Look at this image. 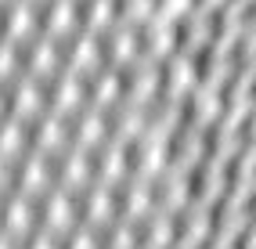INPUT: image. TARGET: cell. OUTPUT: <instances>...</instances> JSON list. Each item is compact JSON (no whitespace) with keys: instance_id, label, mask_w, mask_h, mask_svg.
<instances>
[{"instance_id":"obj_12","label":"cell","mask_w":256,"mask_h":249,"mask_svg":"<svg viewBox=\"0 0 256 249\" xmlns=\"http://www.w3.org/2000/svg\"><path fill=\"white\" fill-rule=\"evenodd\" d=\"M148 11H152V0H130V14L134 18H144Z\"/></svg>"},{"instance_id":"obj_9","label":"cell","mask_w":256,"mask_h":249,"mask_svg":"<svg viewBox=\"0 0 256 249\" xmlns=\"http://www.w3.org/2000/svg\"><path fill=\"white\" fill-rule=\"evenodd\" d=\"M105 18H112V0H94V4H90V22L101 26Z\"/></svg>"},{"instance_id":"obj_3","label":"cell","mask_w":256,"mask_h":249,"mask_svg":"<svg viewBox=\"0 0 256 249\" xmlns=\"http://www.w3.org/2000/svg\"><path fill=\"white\" fill-rule=\"evenodd\" d=\"M101 134H105V120H101V112H87L80 123V141L83 144H98Z\"/></svg>"},{"instance_id":"obj_2","label":"cell","mask_w":256,"mask_h":249,"mask_svg":"<svg viewBox=\"0 0 256 249\" xmlns=\"http://www.w3.org/2000/svg\"><path fill=\"white\" fill-rule=\"evenodd\" d=\"M72 22H76V4L72 0H54V8H50V29H54V36L69 32Z\"/></svg>"},{"instance_id":"obj_11","label":"cell","mask_w":256,"mask_h":249,"mask_svg":"<svg viewBox=\"0 0 256 249\" xmlns=\"http://www.w3.org/2000/svg\"><path fill=\"white\" fill-rule=\"evenodd\" d=\"M72 249H94V231H80L72 238Z\"/></svg>"},{"instance_id":"obj_4","label":"cell","mask_w":256,"mask_h":249,"mask_svg":"<svg viewBox=\"0 0 256 249\" xmlns=\"http://www.w3.org/2000/svg\"><path fill=\"white\" fill-rule=\"evenodd\" d=\"M80 94H83L80 80H76V76H65V80L58 83V108H72V105L80 102Z\"/></svg>"},{"instance_id":"obj_10","label":"cell","mask_w":256,"mask_h":249,"mask_svg":"<svg viewBox=\"0 0 256 249\" xmlns=\"http://www.w3.org/2000/svg\"><path fill=\"white\" fill-rule=\"evenodd\" d=\"M162 4H166V18H174V14L188 11V4H192V0H162Z\"/></svg>"},{"instance_id":"obj_7","label":"cell","mask_w":256,"mask_h":249,"mask_svg":"<svg viewBox=\"0 0 256 249\" xmlns=\"http://www.w3.org/2000/svg\"><path fill=\"white\" fill-rule=\"evenodd\" d=\"M188 83H195V65H192V58H177L174 62V87L184 90Z\"/></svg>"},{"instance_id":"obj_8","label":"cell","mask_w":256,"mask_h":249,"mask_svg":"<svg viewBox=\"0 0 256 249\" xmlns=\"http://www.w3.org/2000/svg\"><path fill=\"white\" fill-rule=\"evenodd\" d=\"M108 213H112V198H108L105 188H98V192L90 195V217H94V220H105Z\"/></svg>"},{"instance_id":"obj_1","label":"cell","mask_w":256,"mask_h":249,"mask_svg":"<svg viewBox=\"0 0 256 249\" xmlns=\"http://www.w3.org/2000/svg\"><path fill=\"white\" fill-rule=\"evenodd\" d=\"M47 224L54 231L72 228V202H69V195H50V202H47Z\"/></svg>"},{"instance_id":"obj_6","label":"cell","mask_w":256,"mask_h":249,"mask_svg":"<svg viewBox=\"0 0 256 249\" xmlns=\"http://www.w3.org/2000/svg\"><path fill=\"white\" fill-rule=\"evenodd\" d=\"M134 47H138V36H134V29H119L116 32V58L119 62H126V58H134Z\"/></svg>"},{"instance_id":"obj_5","label":"cell","mask_w":256,"mask_h":249,"mask_svg":"<svg viewBox=\"0 0 256 249\" xmlns=\"http://www.w3.org/2000/svg\"><path fill=\"white\" fill-rule=\"evenodd\" d=\"M152 44H156V51H170V44H174V26H170V18H156V26H152Z\"/></svg>"}]
</instances>
